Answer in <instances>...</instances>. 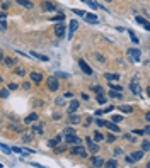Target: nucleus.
<instances>
[{
  "mask_svg": "<svg viewBox=\"0 0 150 168\" xmlns=\"http://www.w3.org/2000/svg\"><path fill=\"white\" fill-rule=\"evenodd\" d=\"M70 153L75 156H82V158H85L87 156V151H85V148H82L80 144H75L74 148H70Z\"/></svg>",
  "mask_w": 150,
  "mask_h": 168,
  "instance_id": "f257e3e1",
  "label": "nucleus"
},
{
  "mask_svg": "<svg viewBox=\"0 0 150 168\" xmlns=\"http://www.w3.org/2000/svg\"><path fill=\"white\" fill-rule=\"evenodd\" d=\"M128 56H130V60L133 61V63H138V61H140V58H142V54H140V49H135V48L128 49Z\"/></svg>",
  "mask_w": 150,
  "mask_h": 168,
  "instance_id": "f03ea898",
  "label": "nucleus"
},
{
  "mask_svg": "<svg viewBox=\"0 0 150 168\" xmlns=\"http://www.w3.org/2000/svg\"><path fill=\"white\" fill-rule=\"evenodd\" d=\"M46 83H48V88L51 90V92H56L58 88H60V83H58V80H56V76H50L46 80Z\"/></svg>",
  "mask_w": 150,
  "mask_h": 168,
  "instance_id": "7ed1b4c3",
  "label": "nucleus"
},
{
  "mask_svg": "<svg viewBox=\"0 0 150 168\" xmlns=\"http://www.w3.org/2000/svg\"><path fill=\"white\" fill-rule=\"evenodd\" d=\"M85 143H87L89 151H90V153H97V151H99V144H97L92 138H85Z\"/></svg>",
  "mask_w": 150,
  "mask_h": 168,
  "instance_id": "20e7f679",
  "label": "nucleus"
},
{
  "mask_svg": "<svg viewBox=\"0 0 150 168\" xmlns=\"http://www.w3.org/2000/svg\"><path fill=\"white\" fill-rule=\"evenodd\" d=\"M41 10H43V12H55V10H56V5L51 4V2H48V0H44V2L41 4Z\"/></svg>",
  "mask_w": 150,
  "mask_h": 168,
  "instance_id": "39448f33",
  "label": "nucleus"
},
{
  "mask_svg": "<svg viewBox=\"0 0 150 168\" xmlns=\"http://www.w3.org/2000/svg\"><path fill=\"white\" fill-rule=\"evenodd\" d=\"M79 66H80V70H82V71H84L85 75H92V68L89 66V65H87V63H85L84 60L79 61Z\"/></svg>",
  "mask_w": 150,
  "mask_h": 168,
  "instance_id": "423d86ee",
  "label": "nucleus"
},
{
  "mask_svg": "<svg viewBox=\"0 0 150 168\" xmlns=\"http://www.w3.org/2000/svg\"><path fill=\"white\" fill-rule=\"evenodd\" d=\"M84 20L89 22V24H97V22H99L97 15H94V14H85V15H84Z\"/></svg>",
  "mask_w": 150,
  "mask_h": 168,
  "instance_id": "0eeeda50",
  "label": "nucleus"
},
{
  "mask_svg": "<svg viewBox=\"0 0 150 168\" xmlns=\"http://www.w3.org/2000/svg\"><path fill=\"white\" fill-rule=\"evenodd\" d=\"M55 34H56L58 39L63 37V36H65V26H63V24H56V27H55Z\"/></svg>",
  "mask_w": 150,
  "mask_h": 168,
  "instance_id": "6e6552de",
  "label": "nucleus"
},
{
  "mask_svg": "<svg viewBox=\"0 0 150 168\" xmlns=\"http://www.w3.org/2000/svg\"><path fill=\"white\" fill-rule=\"evenodd\" d=\"M77 27H79V22H77V20H70V29H68V39H72V36H74V32L77 31Z\"/></svg>",
  "mask_w": 150,
  "mask_h": 168,
  "instance_id": "1a4fd4ad",
  "label": "nucleus"
},
{
  "mask_svg": "<svg viewBox=\"0 0 150 168\" xmlns=\"http://www.w3.org/2000/svg\"><path fill=\"white\" fill-rule=\"evenodd\" d=\"M130 90H131L135 95H138L140 92H142V88H140V85L136 83V80H131V83H130Z\"/></svg>",
  "mask_w": 150,
  "mask_h": 168,
  "instance_id": "9d476101",
  "label": "nucleus"
},
{
  "mask_svg": "<svg viewBox=\"0 0 150 168\" xmlns=\"http://www.w3.org/2000/svg\"><path fill=\"white\" fill-rule=\"evenodd\" d=\"M104 126L109 129V131H113V133H119V128H118V124L116 122H109V121H104Z\"/></svg>",
  "mask_w": 150,
  "mask_h": 168,
  "instance_id": "9b49d317",
  "label": "nucleus"
},
{
  "mask_svg": "<svg viewBox=\"0 0 150 168\" xmlns=\"http://www.w3.org/2000/svg\"><path fill=\"white\" fill-rule=\"evenodd\" d=\"M65 139H67L68 144H80V143H82V139H80V138H77L75 134L74 136H67Z\"/></svg>",
  "mask_w": 150,
  "mask_h": 168,
  "instance_id": "f8f14e48",
  "label": "nucleus"
},
{
  "mask_svg": "<svg viewBox=\"0 0 150 168\" xmlns=\"http://www.w3.org/2000/svg\"><path fill=\"white\" fill-rule=\"evenodd\" d=\"M135 19H136V22H138V24H142V26L145 27L147 31H149V29H150V24H149V20H147V19H143L142 15H136Z\"/></svg>",
  "mask_w": 150,
  "mask_h": 168,
  "instance_id": "ddd939ff",
  "label": "nucleus"
},
{
  "mask_svg": "<svg viewBox=\"0 0 150 168\" xmlns=\"http://www.w3.org/2000/svg\"><path fill=\"white\" fill-rule=\"evenodd\" d=\"M77 109H79V102H77V100H72V102H70V105L67 107V112H68V114H74Z\"/></svg>",
  "mask_w": 150,
  "mask_h": 168,
  "instance_id": "4468645a",
  "label": "nucleus"
},
{
  "mask_svg": "<svg viewBox=\"0 0 150 168\" xmlns=\"http://www.w3.org/2000/svg\"><path fill=\"white\" fill-rule=\"evenodd\" d=\"M90 163H92V167H102V165H104V160L99 158V156H94V158L90 160Z\"/></svg>",
  "mask_w": 150,
  "mask_h": 168,
  "instance_id": "2eb2a0df",
  "label": "nucleus"
},
{
  "mask_svg": "<svg viewBox=\"0 0 150 168\" xmlns=\"http://www.w3.org/2000/svg\"><path fill=\"white\" fill-rule=\"evenodd\" d=\"M130 156H131L135 162H140V160L143 158V149H142V151H133V153H131Z\"/></svg>",
  "mask_w": 150,
  "mask_h": 168,
  "instance_id": "dca6fc26",
  "label": "nucleus"
},
{
  "mask_svg": "<svg viewBox=\"0 0 150 168\" xmlns=\"http://www.w3.org/2000/svg\"><path fill=\"white\" fill-rule=\"evenodd\" d=\"M29 76H31V80H34L36 83H39V81L43 80V75H41V73H38V71H33V73L29 75Z\"/></svg>",
  "mask_w": 150,
  "mask_h": 168,
  "instance_id": "f3484780",
  "label": "nucleus"
},
{
  "mask_svg": "<svg viewBox=\"0 0 150 168\" xmlns=\"http://www.w3.org/2000/svg\"><path fill=\"white\" fill-rule=\"evenodd\" d=\"M36 119H38V114H36V112H33V114H29L26 119H24V122H26V124H33Z\"/></svg>",
  "mask_w": 150,
  "mask_h": 168,
  "instance_id": "a211bd4d",
  "label": "nucleus"
},
{
  "mask_svg": "<svg viewBox=\"0 0 150 168\" xmlns=\"http://www.w3.org/2000/svg\"><path fill=\"white\" fill-rule=\"evenodd\" d=\"M17 4H20L22 7H26V9H33L34 4L31 2V0H17Z\"/></svg>",
  "mask_w": 150,
  "mask_h": 168,
  "instance_id": "6ab92c4d",
  "label": "nucleus"
},
{
  "mask_svg": "<svg viewBox=\"0 0 150 168\" xmlns=\"http://www.w3.org/2000/svg\"><path fill=\"white\" fill-rule=\"evenodd\" d=\"M60 141H61V138H60V136H56V138H53V139H50V141H48V146H50V148H55Z\"/></svg>",
  "mask_w": 150,
  "mask_h": 168,
  "instance_id": "aec40b11",
  "label": "nucleus"
},
{
  "mask_svg": "<svg viewBox=\"0 0 150 168\" xmlns=\"http://www.w3.org/2000/svg\"><path fill=\"white\" fill-rule=\"evenodd\" d=\"M80 2H84V4H87L89 7H92V9H102V5H99V4H95V2H92V0H80Z\"/></svg>",
  "mask_w": 150,
  "mask_h": 168,
  "instance_id": "412c9836",
  "label": "nucleus"
},
{
  "mask_svg": "<svg viewBox=\"0 0 150 168\" xmlns=\"http://www.w3.org/2000/svg\"><path fill=\"white\" fill-rule=\"evenodd\" d=\"M119 109H121L123 114H131V112H133V107H131V105H123V107H119Z\"/></svg>",
  "mask_w": 150,
  "mask_h": 168,
  "instance_id": "4be33fe9",
  "label": "nucleus"
},
{
  "mask_svg": "<svg viewBox=\"0 0 150 168\" xmlns=\"http://www.w3.org/2000/svg\"><path fill=\"white\" fill-rule=\"evenodd\" d=\"M104 167H108V168H116V167H118V162H116V160H109V162L104 163Z\"/></svg>",
  "mask_w": 150,
  "mask_h": 168,
  "instance_id": "5701e85b",
  "label": "nucleus"
},
{
  "mask_svg": "<svg viewBox=\"0 0 150 168\" xmlns=\"http://www.w3.org/2000/svg\"><path fill=\"white\" fill-rule=\"evenodd\" d=\"M31 56H34V58H38V60H41V61H48V56H43V54H39V53H31Z\"/></svg>",
  "mask_w": 150,
  "mask_h": 168,
  "instance_id": "b1692460",
  "label": "nucleus"
},
{
  "mask_svg": "<svg viewBox=\"0 0 150 168\" xmlns=\"http://www.w3.org/2000/svg\"><path fill=\"white\" fill-rule=\"evenodd\" d=\"M128 34H130V37H131V41H133V43H135V44H138V37H136V34L133 32V31H128Z\"/></svg>",
  "mask_w": 150,
  "mask_h": 168,
  "instance_id": "393cba45",
  "label": "nucleus"
},
{
  "mask_svg": "<svg viewBox=\"0 0 150 168\" xmlns=\"http://www.w3.org/2000/svg\"><path fill=\"white\" fill-rule=\"evenodd\" d=\"M79 122H80L79 115H70V124H79Z\"/></svg>",
  "mask_w": 150,
  "mask_h": 168,
  "instance_id": "a878e982",
  "label": "nucleus"
},
{
  "mask_svg": "<svg viewBox=\"0 0 150 168\" xmlns=\"http://www.w3.org/2000/svg\"><path fill=\"white\" fill-rule=\"evenodd\" d=\"M109 95H111V97H114V99H121V94H119L118 90H113V88H111V92H109Z\"/></svg>",
  "mask_w": 150,
  "mask_h": 168,
  "instance_id": "bb28decb",
  "label": "nucleus"
},
{
  "mask_svg": "<svg viewBox=\"0 0 150 168\" xmlns=\"http://www.w3.org/2000/svg\"><path fill=\"white\" fill-rule=\"evenodd\" d=\"M142 149H143V151H149V149H150V143H149V139H145V141L142 143Z\"/></svg>",
  "mask_w": 150,
  "mask_h": 168,
  "instance_id": "cd10ccee",
  "label": "nucleus"
},
{
  "mask_svg": "<svg viewBox=\"0 0 150 168\" xmlns=\"http://www.w3.org/2000/svg\"><path fill=\"white\" fill-rule=\"evenodd\" d=\"M118 78H119V76H118V75H114V73H113V75L106 73V80H109V81H111V80H118Z\"/></svg>",
  "mask_w": 150,
  "mask_h": 168,
  "instance_id": "c85d7f7f",
  "label": "nucleus"
},
{
  "mask_svg": "<svg viewBox=\"0 0 150 168\" xmlns=\"http://www.w3.org/2000/svg\"><path fill=\"white\" fill-rule=\"evenodd\" d=\"M102 138H104V136H102L99 131H95V133H94V138H92V139H94V141H101Z\"/></svg>",
  "mask_w": 150,
  "mask_h": 168,
  "instance_id": "c756f323",
  "label": "nucleus"
},
{
  "mask_svg": "<svg viewBox=\"0 0 150 168\" xmlns=\"http://www.w3.org/2000/svg\"><path fill=\"white\" fill-rule=\"evenodd\" d=\"M33 133H34V134H43V128H41V126H34Z\"/></svg>",
  "mask_w": 150,
  "mask_h": 168,
  "instance_id": "7c9ffc66",
  "label": "nucleus"
},
{
  "mask_svg": "<svg viewBox=\"0 0 150 168\" xmlns=\"http://www.w3.org/2000/svg\"><path fill=\"white\" fill-rule=\"evenodd\" d=\"M63 134H65V138H67V136H74L75 134V131L72 128H67L65 129V133H63Z\"/></svg>",
  "mask_w": 150,
  "mask_h": 168,
  "instance_id": "2f4dec72",
  "label": "nucleus"
},
{
  "mask_svg": "<svg viewBox=\"0 0 150 168\" xmlns=\"http://www.w3.org/2000/svg\"><path fill=\"white\" fill-rule=\"evenodd\" d=\"M94 58H95L97 61H101V63H104V61H106V58H104L102 54H99V53H94Z\"/></svg>",
  "mask_w": 150,
  "mask_h": 168,
  "instance_id": "473e14b6",
  "label": "nucleus"
},
{
  "mask_svg": "<svg viewBox=\"0 0 150 168\" xmlns=\"http://www.w3.org/2000/svg\"><path fill=\"white\" fill-rule=\"evenodd\" d=\"M0 148L4 149V153H7V155H10V148H9L7 144H2V143H0Z\"/></svg>",
  "mask_w": 150,
  "mask_h": 168,
  "instance_id": "72a5a7b5",
  "label": "nucleus"
},
{
  "mask_svg": "<svg viewBox=\"0 0 150 168\" xmlns=\"http://www.w3.org/2000/svg\"><path fill=\"white\" fill-rule=\"evenodd\" d=\"M111 121L118 124V122H121V121H123V117H121V115H113V117H111Z\"/></svg>",
  "mask_w": 150,
  "mask_h": 168,
  "instance_id": "f704fd0d",
  "label": "nucleus"
},
{
  "mask_svg": "<svg viewBox=\"0 0 150 168\" xmlns=\"http://www.w3.org/2000/svg\"><path fill=\"white\" fill-rule=\"evenodd\" d=\"M7 29V22L5 19H0V31H5Z\"/></svg>",
  "mask_w": 150,
  "mask_h": 168,
  "instance_id": "c9c22d12",
  "label": "nucleus"
},
{
  "mask_svg": "<svg viewBox=\"0 0 150 168\" xmlns=\"http://www.w3.org/2000/svg\"><path fill=\"white\" fill-rule=\"evenodd\" d=\"M97 102H99V104H106V97H104L102 94H99L97 95Z\"/></svg>",
  "mask_w": 150,
  "mask_h": 168,
  "instance_id": "e433bc0d",
  "label": "nucleus"
},
{
  "mask_svg": "<svg viewBox=\"0 0 150 168\" xmlns=\"http://www.w3.org/2000/svg\"><path fill=\"white\" fill-rule=\"evenodd\" d=\"M63 19H65V15H63V14H58L56 17H53V20H55V22H56V20H58V22H61Z\"/></svg>",
  "mask_w": 150,
  "mask_h": 168,
  "instance_id": "4c0bfd02",
  "label": "nucleus"
},
{
  "mask_svg": "<svg viewBox=\"0 0 150 168\" xmlns=\"http://www.w3.org/2000/svg\"><path fill=\"white\" fill-rule=\"evenodd\" d=\"M4 61L7 66H14V60H10V58H4Z\"/></svg>",
  "mask_w": 150,
  "mask_h": 168,
  "instance_id": "58836bf2",
  "label": "nucleus"
},
{
  "mask_svg": "<svg viewBox=\"0 0 150 168\" xmlns=\"http://www.w3.org/2000/svg\"><path fill=\"white\" fill-rule=\"evenodd\" d=\"M125 162L128 163V165H133V163H135V160H133L131 156H125Z\"/></svg>",
  "mask_w": 150,
  "mask_h": 168,
  "instance_id": "ea45409f",
  "label": "nucleus"
},
{
  "mask_svg": "<svg viewBox=\"0 0 150 168\" xmlns=\"http://www.w3.org/2000/svg\"><path fill=\"white\" fill-rule=\"evenodd\" d=\"M56 78H68V75L63 73V71H58V73H56Z\"/></svg>",
  "mask_w": 150,
  "mask_h": 168,
  "instance_id": "a19ab883",
  "label": "nucleus"
},
{
  "mask_svg": "<svg viewBox=\"0 0 150 168\" xmlns=\"http://www.w3.org/2000/svg\"><path fill=\"white\" fill-rule=\"evenodd\" d=\"M0 97H4V99H5V97H9V90H7V88H4V90L0 92Z\"/></svg>",
  "mask_w": 150,
  "mask_h": 168,
  "instance_id": "79ce46f5",
  "label": "nucleus"
},
{
  "mask_svg": "<svg viewBox=\"0 0 150 168\" xmlns=\"http://www.w3.org/2000/svg\"><path fill=\"white\" fill-rule=\"evenodd\" d=\"M109 87L113 88V90H118V92H121V90H123V88L119 87V85H111V83H109Z\"/></svg>",
  "mask_w": 150,
  "mask_h": 168,
  "instance_id": "37998d69",
  "label": "nucleus"
},
{
  "mask_svg": "<svg viewBox=\"0 0 150 168\" xmlns=\"http://www.w3.org/2000/svg\"><path fill=\"white\" fill-rule=\"evenodd\" d=\"M114 139H116V138H114V136H113V134L106 136V141H108V143H113V141H114Z\"/></svg>",
  "mask_w": 150,
  "mask_h": 168,
  "instance_id": "c03bdc74",
  "label": "nucleus"
},
{
  "mask_svg": "<svg viewBox=\"0 0 150 168\" xmlns=\"http://www.w3.org/2000/svg\"><path fill=\"white\" fill-rule=\"evenodd\" d=\"M74 12L77 14V15H80V17H84V15H85V12H84V10H79V9H75Z\"/></svg>",
  "mask_w": 150,
  "mask_h": 168,
  "instance_id": "a18cd8bd",
  "label": "nucleus"
},
{
  "mask_svg": "<svg viewBox=\"0 0 150 168\" xmlns=\"http://www.w3.org/2000/svg\"><path fill=\"white\" fill-rule=\"evenodd\" d=\"M63 97H65V99H72L74 94H72V92H67V94H63Z\"/></svg>",
  "mask_w": 150,
  "mask_h": 168,
  "instance_id": "49530a36",
  "label": "nucleus"
},
{
  "mask_svg": "<svg viewBox=\"0 0 150 168\" xmlns=\"http://www.w3.org/2000/svg\"><path fill=\"white\" fill-rule=\"evenodd\" d=\"M92 90H94V92H97V94H102V88L101 87H92Z\"/></svg>",
  "mask_w": 150,
  "mask_h": 168,
  "instance_id": "de8ad7c7",
  "label": "nucleus"
},
{
  "mask_svg": "<svg viewBox=\"0 0 150 168\" xmlns=\"http://www.w3.org/2000/svg\"><path fill=\"white\" fill-rule=\"evenodd\" d=\"M133 134H138V136H142V134H143V131H142V129H135V131H133Z\"/></svg>",
  "mask_w": 150,
  "mask_h": 168,
  "instance_id": "09e8293b",
  "label": "nucleus"
},
{
  "mask_svg": "<svg viewBox=\"0 0 150 168\" xmlns=\"http://www.w3.org/2000/svg\"><path fill=\"white\" fill-rule=\"evenodd\" d=\"M113 105H111V107H106V109H102V114H104V112H111V110H113Z\"/></svg>",
  "mask_w": 150,
  "mask_h": 168,
  "instance_id": "8fccbe9b",
  "label": "nucleus"
},
{
  "mask_svg": "<svg viewBox=\"0 0 150 168\" xmlns=\"http://www.w3.org/2000/svg\"><path fill=\"white\" fill-rule=\"evenodd\" d=\"M15 88H17V83H10L9 85V90H15Z\"/></svg>",
  "mask_w": 150,
  "mask_h": 168,
  "instance_id": "3c124183",
  "label": "nucleus"
},
{
  "mask_svg": "<svg viewBox=\"0 0 150 168\" xmlns=\"http://www.w3.org/2000/svg\"><path fill=\"white\" fill-rule=\"evenodd\" d=\"M56 146H58V144H56ZM55 149V151H56V153H61V151H63V149H65V148H61V146H58V148H53Z\"/></svg>",
  "mask_w": 150,
  "mask_h": 168,
  "instance_id": "603ef678",
  "label": "nucleus"
},
{
  "mask_svg": "<svg viewBox=\"0 0 150 168\" xmlns=\"http://www.w3.org/2000/svg\"><path fill=\"white\" fill-rule=\"evenodd\" d=\"M17 73H19L20 76H22V75L26 73V71H24V68H17Z\"/></svg>",
  "mask_w": 150,
  "mask_h": 168,
  "instance_id": "864d4df0",
  "label": "nucleus"
},
{
  "mask_svg": "<svg viewBox=\"0 0 150 168\" xmlns=\"http://www.w3.org/2000/svg\"><path fill=\"white\" fill-rule=\"evenodd\" d=\"M56 104H58V105H63V97H60V99H56Z\"/></svg>",
  "mask_w": 150,
  "mask_h": 168,
  "instance_id": "5fc2aeb1",
  "label": "nucleus"
},
{
  "mask_svg": "<svg viewBox=\"0 0 150 168\" xmlns=\"http://www.w3.org/2000/svg\"><path fill=\"white\" fill-rule=\"evenodd\" d=\"M95 122H97V126H104V121H102V119H97Z\"/></svg>",
  "mask_w": 150,
  "mask_h": 168,
  "instance_id": "6e6d98bb",
  "label": "nucleus"
},
{
  "mask_svg": "<svg viewBox=\"0 0 150 168\" xmlns=\"http://www.w3.org/2000/svg\"><path fill=\"white\" fill-rule=\"evenodd\" d=\"M5 15H7V12H0V19H5Z\"/></svg>",
  "mask_w": 150,
  "mask_h": 168,
  "instance_id": "4d7b16f0",
  "label": "nucleus"
},
{
  "mask_svg": "<svg viewBox=\"0 0 150 168\" xmlns=\"http://www.w3.org/2000/svg\"><path fill=\"white\" fill-rule=\"evenodd\" d=\"M4 60V54H2V51H0V61Z\"/></svg>",
  "mask_w": 150,
  "mask_h": 168,
  "instance_id": "13d9d810",
  "label": "nucleus"
},
{
  "mask_svg": "<svg viewBox=\"0 0 150 168\" xmlns=\"http://www.w3.org/2000/svg\"><path fill=\"white\" fill-rule=\"evenodd\" d=\"M106 2H111V0H106Z\"/></svg>",
  "mask_w": 150,
  "mask_h": 168,
  "instance_id": "bf43d9fd",
  "label": "nucleus"
}]
</instances>
